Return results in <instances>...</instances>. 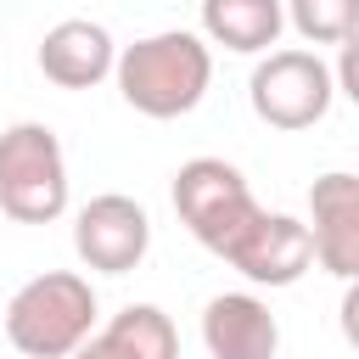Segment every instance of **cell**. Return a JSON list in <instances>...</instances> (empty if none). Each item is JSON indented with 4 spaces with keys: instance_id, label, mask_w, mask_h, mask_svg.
Segmentation results:
<instances>
[{
    "instance_id": "1",
    "label": "cell",
    "mask_w": 359,
    "mask_h": 359,
    "mask_svg": "<svg viewBox=\"0 0 359 359\" xmlns=\"http://www.w3.org/2000/svg\"><path fill=\"white\" fill-rule=\"evenodd\" d=\"M118 95L140 118H185L213 84V45L191 28H163L118 50Z\"/></svg>"
},
{
    "instance_id": "2",
    "label": "cell",
    "mask_w": 359,
    "mask_h": 359,
    "mask_svg": "<svg viewBox=\"0 0 359 359\" xmlns=\"http://www.w3.org/2000/svg\"><path fill=\"white\" fill-rule=\"evenodd\" d=\"M101 303L95 286L73 269H45L34 280H22L6 303V342L22 359H73L101 325H95Z\"/></svg>"
},
{
    "instance_id": "3",
    "label": "cell",
    "mask_w": 359,
    "mask_h": 359,
    "mask_svg": "<svg viewBox=\"0 0 359 359\" xmlns=\"http://www.w3.org/2000/svg\"><path fill=\"white\" fill-rule=\"evenodd\" d=\"M174 213L213 258H230L236 241L264 219L247 174L224 157H191L174 168Z\"/></svg>"
},
{
    "instance_id": "4",
    "label": "cell",
    "mask_w": 359,
    "mask_h": 359,
    "mask_svg": "<svg viewBox=\"0 0 359 359\" xmlns=\"http://www.w3.org/2000/svg\"><path fill=\"white\" fill-rule=\"evenodd\" d=\"M0 213L11 224H50L67 213V157L50 123L0 129Z\"/></svg>"
},
{
    "instance_id": "5",
    "label": "cell",
    "mask_w": 359,
    "mask_h": 359,
    "mask_svg": "<svg viewBox=\"0 0 359 359\" xmlns=\"http://www.w3.org/2000/svg\"><path fill=\"white\" fill-rule=\"evenodd\" d=\"M247 101L269 129H314L331 101H337V73L320 62V50H269L252 79H247Z\"/></svg>"
},
{
    "instance_id": "6",
    "label": "cell",
    "mask_w": 359,
    "mask_h": 359,
    "mask_svg": "<svg viewBox=\"0 0 359 359\" xmlns=\"http://www.w3.org/2000/svg\"><path fill=\"white\" fill-rule=\"evenodd\" d=\"M73 252L95 275H129L151 252V213L123 191H101L73 219Z\"/></svg>"
},
{
    "instance_id": "7",
    "label": "cell",
    "mask_w": 359,
    "mask_h": 359,
    "mask_svg": "<svg viewBox=\"0 0 359 359\" xmlns=\"http://www.w3.org/2000/svg\"><path fill=\"white\" fill-rule=\"evenodd\" d=\"M236 275H247L252 286H297L309 269H314V236H309V219L297 213H269L236 241V252L224 258Z\"/></svg>"
},
{
    "instance_id": "8",
    "label": "cell",
    "mask_w": 359,
    "mask_h": 359,
    "mask_svg": "<svg viewBox=\"0 0 359 359\" xmlns=\"http://www.w3.org/2000/svg\"><path fill=\"white\" fill-rule=\"evenodd\" d=\"M314 264L337 280H359V174L331 168L309 185Z\"/></svg>"
},
{
    "instance_id": "9",
    "label": "cell",
    "mask_w": 359,
    "mask_h": 359,
    "mask_svg": "<svg viewBox=\"0 0 359 359\" xmlns=\"http://www.w3.org/2000/svg\"><path fill=\"white\" fill-rule=\"evenodd\" d=\"M34 62H39V73H45L56 90H95L101 79L118 73V45H112V34H107L101 22L67 17V22L45 28Z\"/></svg>"
},
{
    "instance_id": "10",
    "label": "cell",
    "mask_w": 359,
    "mask_h": 359,
    "mask_svg": "<svg viewBox=\"0 0 359 359\" xmlns=\"http://www.w3.org/2000/svg\"><path fill=\"white\" fill-rule=\"evenodd\" d=\"M202 348L208 359H275L280 320L258 292H219L202 309Z\"/></svg>"
},
{
    "instance_id": "11",
    "label": "cell",
    "mask_w": 359,
    "mask_h": 359,
    "mask_svg": "<svg viewBox=\"0 0 359 359\" xmlns=\"http://www.w3.org/2000/svg\"><path fill=\"white\" fill-rule=\"evenodd\" d=\"M73 359H180V331L157 303H129Z\"/></svg>"
},
{
    "instance_id": "12",
    "label": "cell",
    "mask_w": 359,
    "mask_h": 359,
    "mask_svg": "<svg viewBox=\"0 0 359 359\" xmlns=\"http://www.w3.org/2000/svg\"><path fill=\"white\" fill-rule=\"evenodd\" d=\"M286 28V0H202V39L236 56H269Z\"/></svg>"
},
{
    "instance_id": "13",
    "label": "cell",
    "mask_w": 359,
    "mask_h": 359,
    "mask_svg": "<svg viewBox=\"0 0 359 359\" xmlns=\"http://www.w3.org/2000/svg\"><path fill=\"white\" fill-rule=\"evenodd\" d=\"M286 22L309 45H342L359 34V0H286Z\"/></svg>"
},
{
    "instance_id": "14",
    "label": "cell",
    "mask_w": 359,
    "mask_h": 359,
    "mask_svg": "<svg viewBox=\"0 0 359 359\" xmlns=\"http://www.w3.org/2000/svg\"><path fill=\"white\" fill-rule=\"evenodd\" d=\"M331 73H337V95H348V101L359 107V34L337 45V67H331Z\"/></svg>"
},
{
    "instance_id": "15",
    "label": "cell",
    "mask_w": 359,
    "mask_h": 359,
    "mask_svg": "<svg viewBox=\"0 0 359 359\" xmlns=\"http://www.w3.org/2000/svg\"><path fill=\"white\" fill-rule=\"evenodd\" d=\"M337 325H342V342L359 353V280H348V292L337 303Z\"/></svg>"
}]
</instances>
